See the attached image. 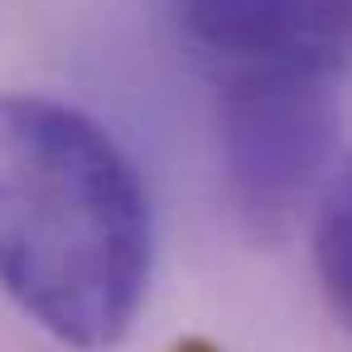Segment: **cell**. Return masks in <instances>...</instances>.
<instances>
[{
    "instance_id": "obj_1",
    "label": "cell",
    "mask_w": 352,
    "mask_h": 352,
    "mask_svg": "<svg viewBox=\"0 0 352 352\" xmlns=\"http://www.w3.org/2000/svg\"><path fill=\"white\" fill-rule=\"evenodd\" d=\"M150 193L87 111L0 92V289L78 352L116 347L150 289Z\"/></svg>"
},
{
    "instance_id": "obj_2",
    "label": "cell",
    "mask_w": 352,
    "mask_h": 352,
    "mask_svg": "<svg viewBox=\"0 0 352 352\" xmlns=\"http://www.w3.org/2000/svg\"><path fill=\"white\" fill-rule=\"evenodd\" d=\"M217 140L236 217L261 236H280L328 184L338 150L333 82L217 78Z\"/></svg>"
},
{
    "instance_id": "obj_3",
    "label": "cell",
    "mask_w": 352,
    "mask_h": 352,
    "mask_svg": "<svg viewBox=\"0 0 352 352\" xmlns=\"http://www.w3.org/2000/svg\"><path fill=\"white\" fill-rule=\"evenodd\" d=\"M212 78L352 73V0H169Z\"/></svg>"
},
{
    "instance_id": "obj_4",
    "label": "cell",
    "mask_w": 352,
    "mask_h": 352,
    "mask_svg": "<svg viewBox=\"0 0 352 352\" xmlns=\"http://www.w3.org/2000/svg\"><path fill=\"white\" fill-rule=\"evenodd\" d=\"M314 270L333 314L352 328V160L323 184L314 212Z\"/></svg>"
}]
</instances>
